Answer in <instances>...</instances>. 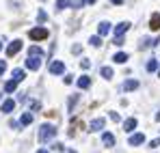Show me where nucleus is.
Masks as SVG:
<instances>
[{"instance_id":"5","label":"nucleus","mask_w":160,"mask_h":153,"mask_svg":"<svg viewBox=\"0 0 160 153\" xmlns=\"http://www.w3.org/2000/svg\"><path fill=\"white\" fill-rule=\"evenodd\" d=\"M65 71V65L61 63V60H54V63H50V74H54V76H61Z\"/></svg>"},{"instance_id":"33","label":"nucleus","mask_w":160,"mask_h":153,"mask_svg":"<svg viewBox=\"0 0 160 153\" xmlns=\"http://www.w3.org/2000/svg\"><path fill=\"white\" fill-rule=\"evenodd\" d=\"M0 50H2V41H0Z\"/></svg>"},{"instance_id":"25","label":"nucleus","mask_w":160,"mask_h":153,"mask_svg":"<svg viewBox=\"0 0 160 153\" xmlns=\"http://www.w3.org/2000/svg\"><path fill=\"white\" fill-rule=\"evenodd\" d=\"M37 20H39V22H46V20H48V15H46V11H39V15H37Z\"/></svg>"},{"instance_id":"18","label":"nucleus","mask_w":160,"mask_h":153,"mask_svg":"<svg viewBox=\"0 0 160 153\" xmlns=\"http://www.w3.org/2000/svg\"><path fill=\"white\" fill-rule=\"evenodd\" d=\"M112 60H115V63H126V60H128V54H126V52H117V54L112 56Z\"/></svg>"},{"instance_id":"10","label":"nucleus","mask_w":160,"mask_h":153,"mask_svg":"<svg viewBox=\"0 0 160 153\" xmlns=\"http://www.w3.org/2000/svg\"><path fill=\"white\" fill-rule=\"evenodd\" d=\"M138 88V80H126L123 82V91L128 93V91H136Z\"/></svg>"},{"instance_id":"9","label":"nucleus","mask_w":160,"mask_h":153,"mask_svg":"<svg viewBox=\"0 0 160 153\" xmlns=\"http://www.w3.org/2000/svg\"><path fill=\"white\" fill-rule=\"evenodd\" d=\"M104 123H106L104 119H93V121H91V125H89V129H91V131H102Z\"/></svg>"},{"instance_id":"11","label":"nucleus","mask_w":160,"mask_h":153,"mask_svg":"<svg viewBox=\"0 0 160 153\" xmlns=\"http://www.w3.org/2000/svg\"><path fill=\"white\" fill-rule=\"evenodd\" d=\"M130 30V22H121V24H117V28H115V35H126Z\"/></svg>"},{"instance_id":"17","label":"nucleus","mask_w":160,"mask_h":153,"mask_svg":"<svg viewBox=\"0 0 160 153\" xmlns=\"http://www.w3.org/2000/svg\"><path fill=\"white\" fill-rule=\"evenodd\" d=\"M30 123H32V114L30 112H24L22 119H20V125H30Z\"/></svg>"},{"instance_id":"4","label":"nucleus","mask_w":160,"mask_h":153,"mask_svg":"<svg viewBox=\"0 0 160 153\" xmlns=\"http://www.w3.org/2000/svg\"><path fill=\"white\" fill-rule=\"evenodd\" d=\"M20 50H22V41H18V39H15V41H11V43H9V48H7V56H15Z\"/></svg>"},{"instance_id":"19","label":"nucleus","mask_w":160,"mask_h":153,"mask_svg":"<svg viewBox=\"0 0 160 153\" xmlns=\"http://www.w3.org/2000/svg\"><path fill=\"white\" fill-rule=\"evenodd\" d=\"M28 56H39V58H41V56H43V50H41L39 45H32V48L28 50Z\"/></svg>"},{"instance_id":"3","label":"nucleus","mask_w":160,"mask_h":153,"mask_svg":"<svg viewBox=\"0 0 160 153\" xmlns=\"http://www.w3.org/2000/svg\"><path fill=\"white\" fill-rule=\"evenodd\" d=\"M39 67H41V58H39V56H28V58H26V69L37 71Z\"/></svg>"},{"instance_id":"22","label":"nucleus","mask_w":160,"mask_h":153,"mask_svg":"<svg viewBox=\"0 0 160 153\" xmlns=\"http://www.w3.org/2000/svg\"><path fill=\"white\" fill-rule=\"evenodd\" d=\"M89 41H91V45H93V48H100V45H102V37H100V35H95V37H91Z\"/></svg>"},{"instance_id":"21","label":"nucleus","mask_w":160,"mask_h":153,"mask_svg":"<svg viewBox=\"0 0 160 153\" xmlns=\"http://www.w3.org/2000/svg\"><path fill=\"white\" fill-rule=\"evenodd\" d=\"M100 74H102L104 80H110V78H112V69H110V67H102V71H100Z\"/></svg>"},{"instance_id":"1","label":"nucleus","mask_w":160,"mask_h":153,"mask_svg":"<svg viewBox=\"0 0 160 153\" xmlns=\"http://www.w3.org/2000/svg\"><path fill=\"white\" fill-rule=\"evenodd\" d=\"M54 134H56V127L50 125V123H46V125H41V127H39V140H41V142H48Z\"/></svg>"},{"instance_id":"14","label":"nucleus","mask_w":160,"mask_h":153,"mask_svg":"<svg viewBox=\"0 0 160 153\" xmlns=\"http://www.w3.org/2000/svg\"><path fill=\"white\" fill-rule=\"evenodd\" d=\"M98 32H100V37L108 35V32H110V24H108V22H100V24H98Z\"/></svg>"},{"instance_id":"30","label":"nucleus","mask_w":160,"mask_h":153,"mask_svg":"<svg viewBox=\"0 0 160 153\" xmlns=\"http://www.w3.org/2000/svg\"><path fill=\"white\" fill-rule=\"evenodd\" d=\"M112 4H123V0H110Z\"/></svg>"},{"instance_id":"16","label":"nucleus","mask_w":160,"mask_h":153,"mask_svg":"<svg viewBox=\"0 0 160 153\" xmlns=\"http://www.w3.org/2000/svg\"><path fill=\"white\" fill-rule=\"evenodd\" d=\"M24 78H26L24 69H13V80H15V82H22Z\"/></svg>"},{"instance_id":"26","label":"nucleus","mask_w":160,"mask_h":153,"mask_svg":"<svg viewBox=\"0 0 160 153\" xmlns=\"http://www.w3.org/2000/svg\"><path fill=\"white\" fill-rule=\"evenodd\" d=\"M80 67H82V69H89V67H91V63H89V60H87V58H84V60H82V63H80Z\"/></svg>"},{"instance_id":"15","label":"nucleus","mask_w":160,"mask_h":153,"mask_svg":"<svg viewBox=\"0 0 160 153\" xmlns=\"http://www.w3.org/2000/svg\"><path fill=\"white\" fill-rule=\"evenodd\" d=\"M15 88H18V82H15V80L4 82V91H7V93H15Z\"/></svg>"},{"instance_id":"6","label":"nucleus","mask_w":160,"mask_h":153,"mask_svg":"<svg viewBox=\"0 0 160 153\" xmlns=\"http://www.w3.org/2000/svg\"><path fill=\"white\" fill-rule=\"evenodd\" d=\"M143 142H145V134H132L130 140H128V145H132V147H138Z\"/></svg>"},{"instance_id":"28","label":"nucleus","mask_w":160,"mask_h":153,"mask_svg":"<svg viewBox=\"0 0 160 153\" xmlns=\"http://www.w3.org/2000/svg\"><path fill=\"white\" fill-rule=\"evenodd\" d=\"M4 69H7V63H4V60H0V74H4Z\"/></svg>"},{"instance_id":"23","label":"nucleus","mask_w":160,"mask_h":153,"mask_svg":"<svg viewBox=\"0 0 160 153\" xmlns=\"http://www.w3.org/2000/svg\"><path fill=\"white\" fill-rule=\"evenodd\" d=\"M156 69H158V60H156V58H152V60L147 63V71H156Z\"/></svg>"},{"instance_id":"12","label":"nucleus","mask_w":160,"mask_h":153,"mask_svg":"<svg viewBox=\"0 0 160 153\" xmlns=\"http://www.w3.org/2000/svg\"><path fill=\"white\" fill-rule=\"evenodd\" d=\"M102 142H104L106 147H112V145H115V136H112L110 131H104V134H102Z\"/></svg>"},{"instance_id":"27","label":"nucleus","mask_w":160,"mask_h":153,"mask_svg":"<svg viewBox=\"0 0 160 153\" xmlns=\"http://www.w3.org/2000/svg\"><path fill=\"white\" fill-rule=\"evenodd\" d=\"M149 147H154V149H156V147H160V138H156V140H152V145H149Z\"/></svg>"},{"instance_id":"2","label":"nucleus","mask_w":160,"mask_h":153,"mask_svg":"<svg viewBox=\"0 0 160 153\" xmlns=\"http://www.w3.org/2000/svg\"><path fill=\"white\" fill-rule=\"evenodd\" d=\"M48 28H32L30 32H28V37L32 39V41H41V39H48Z\"/></svg>"},{"instance_id":"13","label":"nucleus","mask_w":160,"mask_h":153,"mask_svg":"<svg viewBox=\"0 0 160 153\" xmlns=\"http://www.w3.org/2000/svg\"><path fill=\"white\" fill-rule=\"evenodd\" d=\"M76 84H78V88H89V86H91V78L89 76H80Z\"/></svg>"},{"instance_id":"31","label":"nucleus","mask_w":160,"mask_h":153,"mask_svg":"<svg viewBox=\"0 0 160 153\" xmlns=\"http://www.w3.org/2000/svg\"><path fill=\"white\" fill-rule=\"evenodd\" d=\"M37 153H50V151H48V149H39Z\"/></svg>"},{"instance_id":"29","label":"nucleus","mask_w":160,"mask_h":153,"mask_svg":"<svg viewBox=\"0 0 160 153\" xmlns=\"http://www.w3.org/2000/svg\"><path fill=\"white\" fill-rule=\"evenodd\" d=\"M93 2H98V0H80L78 4H93Z\"/></svg>"},{"instance_id":"20","label":"nucleus","mask_w":160,"mask_h":153,"mask_svg":"<svg viewBox=\"0 0 160 153\" xmlns=\"http://www.w3.org/2000/svg\"><path fill=\"white\" fill-rule=\"evenodd\" d=\"M134 127H136V119H128V121L123 123V129H126V131H134Z\"/></svg>"},{"instance_id":"32","label":"nucleus","mask_w":160,"mask_h":153,"mask_svg":"<svg viewBox=\"0 0 160 153\" xmlns=\"http://www.w3.org/2000/svg\"><path fill=\"white\" fill-rule=\"evenodd\" d=\"M156 121H160V112H158V114H156Z\"/></svg>"},{"instance_id":"8","label":"nucleus","mask_w":160,"mask_h":153,"mask_svg":"<svg viewBox=\"0 0 160 153\" xmlns=\"http://www.w3.org/2000/svg\"><path fill=\"white\" fill-rule=\"evenodd\" d=\"M13 108H15V102H13V99H4V102H2V106H0V110H2L4 114L13 112Z\"/></svg>"},{"instance_id":"24","label":"nucleus","mask_w":160,"mask_h":153,"mask_svg":"<svg viewBox=\"0 0 160 153\" xmlns=\"http://www.w3.org/2000/svg\"><path fill=\"white\" fill-rule=\"evenodd\" d=\"M69 4H72L69 0H56V9H67Z\"/></svg>"},{"instance_id":"7","label":"nucleus","mask_w":160,"mask_h":153,"mask_svg":"<svg viewBox=\"0 0 160 153\" xmlns=\"http://www.w3.org/2000/svg\"><path fill=\"white\" fill-rule=\"evenodd\" d=\"M149 28H152V30H160V13H152V17H149Z\"/></svg>"}]
</instances>
